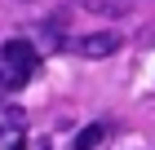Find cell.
<instances>
[{
  "label": "cell",
  "instance_id": "1",
  "mask_svg": "<svg viewBox=\"0 0 155 150\" xmlns=\"http://www.w3.org/2000/svg\"><path fill=\"white\" fill-rule=\"evenodd\" d=\"M0 62H5V88H22V84L31 80V71H36L40 53H36V44H27V40H5Z\"/></svg>",
  "mask_w": 155,
  "mask_h": 150
},
{
  "label": "cell",
  "instance_id": "2",
  "mask_svg": "<svg viewBox=\"0 0 155 150\" xmlns=\"http://www.w3.org/2000/svg\"><path fill=\"white\" fill-rule=\"evenodd\" d=\"M120 44H124V35H120V31H89V35H80V40H71V53L97 62V58L120 53Z\"/></svg>",
  "mask_w": 155,
  "mask_h": 150
},
{
  "label": "cell",
  "instance_id": "3",
  "mask_svg": "<svg viewBox=\"0 0 155 150\" xmlns=\"http://www.w3.org/2000/svg\"><path fill=\"white\" fill-rule=\"evenodd\" d=\"M107 132H111V124H107V119H97V124H89V128H80V132H75L71 150H97L102 141H107Z\"/></svg>",
  "mask_w": 155,
  "mask_h": 150
},
{
  "label": "cell",
  "instance_id": "4",
  "mask_svg": "<svg viewBox=\"0 0 155 150\" xmlns=\"http://www.w3.org/2000/svg\"><path fill=\"white\" fill-rule=\"evenodd\" d=\"M80 9L89 13H111V18H120V13H129V0H75Z\"/></svg>",
  "mask_w": 155,
  "mask_h": 150
},
{
  "label": "cell",
  "instance_id": "5",
  "mask_svg": "<svg viewBox=\"0 0 155 150\" xmlns=\"http://www.w3.org/2000/svg\"><path fill=\"white\" fill-rule=\"evenodd\" d=\"M9 150H27V141H22V137H18V141H13V146H9Z\"/></svg>",
  "mask_w": 155,
  "mask_h": 150
}]
</instances>
